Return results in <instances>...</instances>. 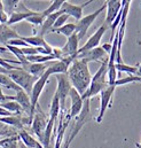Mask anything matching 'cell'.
<instances>
[{
    "mask_svg": "<svg viewBox=\"0 0 141 148\" xmlns=\"http://www.w3.org/2000/svg\"><path fill=\"white\" fill-rule=\"evenodd\" d=\"M67 76L70 80L71 86L80 95H83L86 92L92 80V75L90 73L87 63L78 59H75L72 61L70 67L68 68Z\"/></svg>",
    "mask_w": 141,
    "mask_h": 148,
    "instance_id": "obj_1",
    "label": "cell"
},
{
    "mask_svg": "<svg viewBox=\"0 0 141 148\" xmlns=\"http://www.w3.org/2000/svg\"><path fill=\"white\" fill-rule=\"evenodd\" d=\"M107 73H108V60L103 61L101 67L98 69V71L92 76L91 84L86 92L81 95L83 101L86 99H91L97 94H100L105 88H107L108 85V78H107Z\"/></svg>",
    "mask_w": 141,
    "mask_h": 148,
    "instance_id": "obj_2",
    "label": "cell"
},
{
    "mask_svg": "<svg viewBox=\"0 0 141 148\" xmlns=\"http://www.w3.org/2000/svg\"><path fill=\"white\" fill-rule=\"evenodd\" d=\"M7 76L18 86L21 87L24 92H27L30 97V93H31V90L35 85V83L37 82V77L32 76V75L28 74L27 71H24L23 69L21 68H16V69H13V70H9L7 71Z\"/></svg>",
    "mask_w": 141,
    "mask_h": 148,
    "instance_id": "obj_3",
    "label": "cell"
},
{
    "mask_svg": "<svg viewBox=\"0 0 141 148\" xmlns=\"http://www.w3.org/2000/svg\"><path fill=\"white\" fill-rule=\"evenodd\" d=\"M91 119V111H90V99H86L84 100V103H83V108L79 112V115L77 117H75V122H73V125H72V129H71V132L69 134V138L67 139V141L64 144H68L70 145L72 143V140L77 137V134L80 132V130L83 129V126Z\"/></svg>",
    "mask_w": 141,
    "mask_h": 148,
    "instance_id": "obj_4",
    "label": "cell"
},
{
    "mask_svg": "<svg viewBox=\"0 0 141 148\" xmlns=\"http://www.w3.org/2000/svg\"><path fill=\"white\" fill-rule=\"evenodd\" d=\"M105 9H106V3L102 5V6H101L99 9H97L95 12H93V13L86 15V16H83L79 21H77V23H75V24H76V31H75V34L77 35V37H78L79 40H81L83 38L85 37V35L87 34L90 27L94 23V21L97 20V17H98V16L100 15V13H102Z\"/></svg>",
    "mask_w": 141,
    "mask_h": 148,
    "instance_id": "obj_5",
    "label": "cell"
},
{
    "mask_svg": "<svg viewBox=\"0 0 141 148\" xmlns=\"http://www.w3.org/2000/svg\"><path fill=\"white\" fill-rule=\"evenodd\" d=\"M55 76H56V80H57V88H56L55 94L59 98L61 109L63 110L66 101H67V98L69 97V92L72 88V86H71V83L67 74H59L55 75Z\"/></svg>",
    "mask_w": 141,
    "mask_h": 148,
    "instance_id": "obj_6",
    "label": "cell"
},
{
    "mask_svg": "<svg viewBox=\"0 0 141 148\" xmlns=\"http://www.w3.org/2000/svg\"><path fill=\"white\" fill-rule=\"evenodd\" d=\"M38 111H36L32 118V123H31V130L35 133L36 136L38 137V141H41V138L44 136V132L46 130L47 123H48V116L41 110L38 106Z\"/></svg>",
    "mask_w": 141,
    "mask_h": 148,
    "instance_id": "obj_7",
    "label": "cell"
},
{
    "mask_svg": "<svg viewBox=\"0 0 141 148\" xmlns=\"http://www.w3.org/2000/svg\"><path fill=\"white\" fill-rule=\"evenodd\" d=\"M49 77H51V75L48 74L47 71H45V74L37 79V82L35 83V85H34V87L31 90L30 101H31V109H32L34 114L36 112V108L38 106V100H39V98H40V95H41V93H42V91H44Z\"/></svg>",
    "mask_w": 141,
    "mask_h": 148,
    "instance_id": "obj_8",
    "label": "cell"
},
{
    "mask_svg": "<svg viewBox=\"0 0 141 148\" xmlns=\"http://www.w3.org/2000/svg\"><path fill=\"white\" fill-rule=\"evenodd\" d=\"M115 90H116L115 86H108L107 88H105L100 93V109H99V114H98V116L95 118L97 123L100 124L102 122L107 109L109 107H111V99H112V95H114Z\"/></svg>",
    "mask_w": 141,
    "mask_h": 148,
    "instance_id": "obj_9",
    "label": "cell"
},
{
    "mask_svg": "<svg viewBox=\"0 0 141 148\" xmlns=\"http://www.w3.org/2000/svg\"><path fill=\"white\" fill-rule=\"evenodd\" d=\"M7 100H12V101H15L17 102L22 110L24 114H27V116H29L31 119L34 118V112H32V109H31V101H30V97L27 92H24L23 90H20L16 92L15 95H7Z\"/></svg>",
    "mask_w": 141,
    "mask_h": 148,
    "instance_id": "obj_10",
    "label": "cell"
},
{
    "mask_svg": "<svg viewBox=\"0 0 141 148\" xmlns=\"http://www.w3.org/2000/svg\"><path fill=\"white\" fill-rule=\"evenodd\" d=\"M78 60L84 61L85 63H90V62H98V61H106L108 60V54L102 49V47H95L93 49H90L87 52H83L77 54Z\"/></svg>",
    "mask_w": 141,
    "mask_h": 148,
    "instance_id": "obj_11",
    "label": "cell"
},
{
    "mask_svg": "<svg viewBox=\"0 0 141 148\" xmlns=\"http://www.w3.org/2000/svg\"><path fill=\"white\" fill-rule=\"evenodd\" d=\"M107 8V14H106V20H105V25L109 29L112 24V22L115 21V18L117 17L118 13L122 9L123 2L120 0H108L105 2Z\"/></svg>",
    "mask_w": 141,
    "mask_h": 148,
    "instance_id": "obj_12",
    "label": "cell"
},
{
    "mask_svg": "<svg viewBox=\"0 0 141 148\" xmlns=\"http://www.w3.org/2000/svg\"><path fill=\"white\" fill-rule=\"evenodd\" d=\"M107 30H108V28H107L105 24H102L91 37L88 38V40H87L80 48H78V53H77V54L83 53V52H87V51L93 49V48H95V47H99V44H100V41H101V39L103 37V35L106 34Z\"/></svg>",
    "mask_w": 141,
    "mask_h": 148,
    "instance_id": "obj_13",
    "label": "cell"
},
{
    "mask_svg": "<svg viewBox=\"0 0 141 148\" xmlns=\"http://www.w3.org/2000/svg\"><path fill=\"white\" fill-rule=\"evenodd\" d=\"M92 1H86L85 3L83 5H73L69 1H63L62 6H61V9L60 12L62 14H67L68 16H72L73 18H76L77 21H79L81 17H83V10H84V7H86L88 3H91Z\"/></svg>",
    "mask_w": 141,
    "mask_h": 148,
    "instance_id": "obj_14",
    "label": "cell"
},
{
    "mask_svg": "<svg viewBox=\"0 0 141 148\" xmlns=\"http://www.w3.org/2000/svg\"><path fill=\"white\" fill-rule=\"evenodd\" d=\"M78 44H79V39L77 37L76 34H73L72 36L68 38L67 42L64 44L63 47L60 48L61 51V60L62 59H67V58H77V53H78Z\"/></svg>",
    "mask_w": 141,
    "mask_h": 148,
    "instance_id": "obj_15",
    "label": "cell"
},
{
    "mask_svg": "<svg viewBox=\"0 0 141 148\" xmlns=\"http://www.w3.org/2000/svg\"><path fill=\"white\" fill-rule=\"evenodd\" d=\"M69 98H70L71 100V107L70 110H69V116L72 119V118H75V117H77L79 115V112H80L81 108H83L84 101L81 99V95L73 87L71 88L70 92H69Z\"/></svg>",
    "mask_w": 141,
    "mask_h": 148,
    "instance_id": "obj_16",
    "label": "cell"
},
{
    "mask_svg": "<svg viewBox=\"0 0 141 148\" xmlns=\"http://www.w3.org/2000/svg\"><path fill=\"white\" fill-rule=\"evenodd\" d=\"M48 66H49V62H47V63H31V62H27L24 64H21V69H23L28 74L39 78V77H41L42 75L45 74V71H46Z\"/></svg>",
    "mask_w": 141,
    "mask_h": 148,
    "instance_id": "obj_17",
    "label": "cell"
},
{
    "mask_svg": "<svg viewBox=\"0 0 141 148\" xmlns=\"http://www.w3.org/2000/svg\"><path fill=\"white\" fill-rule=\"evenodd\" d=\"M60 15H62V13H61L60 10L56 12V13H53V14L48 15V16L45 18V21L42 22L41 28H40V30H39V32H38L37 35L40 36V37H45L47 34H49V32L52 31V29H53V25H54L55 21L57 20V17H59Z\"/></svg>",
    "mask_w": 141,
    "mask_h": 148,
    "instance_id": "obj_18",
    "label": "cell"
},
{
    "mask_svg": "<svg viewBox=\"0 0 141 148\" xmlns=\"http://www.w3.org/2000/svg\"><path fill=\"white\" fill-rule=\"evenodd\" d=\"M18 38H21V36L15 29H12L6 24H0V45H7L9 40Z\"/></svg>",
    "mask_w": 141,
    "mask_h": 148,
    "instance_id": "obj_19",
    "label": "cell"
},
{
    "mask_svg": "<svg viewBox=\"0 0 141 148\" xmlns=\"http://www.w3.org/2000/svg\"><path fill=\"white\" fill-rule=\"evenodd\" d=\"M18 139H20V141L25 146V147L28 148H36L37 147V145L39 144V141L34 138L27 130H24V129H22V130H20L18 131Z\"/></svg>",
    "mask_w": 141,
    "mask_h": 148,
    "instance_id": "obj_20",
    "label": "cell"
},
{
    "mask_svg": "<svg viewBox=\"0 0 141 148\" xmlns=\"http://www.w3.org/2000/svg\"><path fill=\"white\" fill-rule=\"evenodd\" d=\"M36 13H37V12H34V10H29V12H27V13H17V12H14L13 14L9 15L6 25L10 27V25H13V24H15V23H18V22H21V21H25V20L29 18L30 16L35 15Z\"/></svg>",
    "mask_w": 141,
    "mask_h": 148,
    "instance_id": "obj_21",
    "label": "cell"
},
{
    "mask_svg": "<svg viewBox=\"0 0 141 148\" xmlns=\"http://www.w3.org/2000/svg\"><path fill=\"white\" fill-rule=\"evenodd\" d=\"M21 39L24 40L29 46L31 47H45V48H48L51 45L47 44V41L45 40L44 37H40L38 35H35V36H29V37H23L21 36Z\"/></svg>",
    "mask_w": 141,
    "mask_h": 148,
    "instance_id": "obj_22",
    "label": "cell"
},
{
    "mask_svg": "<svg viewBox=\"0 0 141 148\" xmlns=\"http://www.w3.org/2000/svg\"><path fill=\"white\" fill-rule=\"evenodd\" d=\"M0 107L3 108L5 110L9 111L13 115H22V112H23L21 106L17 102L12 101V100H7V101H3V102H0Z\"/></svg>",
    "mask_w": 141,
    "mask_h": 148,
    "instance_id": "obj_23",
    "label": "cell"
},
{
    "mask_svg": "<svg viewBox=\"0 0 141 148\" xmlns=\"http://www.w3.org/2000/svg\"><path fill=\"white\" fill-rule=\"evenodd\" d=\"M61 112V106H60V100L59 98L56 97V94H54L53 97V100H52V103H51V108H49V116H48V119L51 121H56L59 115Z\"/></svg>",
    "mask_w": 141,
    "mask_h": 148,
    "instance_id": "obj_24",
    "label": "cell"
},
{
    "mask_svg": "<svg viewBox=\"0 0 141 148\" xmlns=\"http://www.w3.org/2000/svg\"><path fill=\"white\" fill-rule=\"evenodd\" d=\"M136 82H141V76H139V75H127L126 77L117 78L114 86L115 87L123 86V85H126V84H130V83H136Z\"/></svg>",
    "mask_w": 141,
    "mask_h": 148,
    "instance_id": "obj_25",
    "label": "cell"
},
{
    "mask_svg": "<svg viewBox=\"0 0 141 148\" xmlns=\"http://www.w3.org/2000/svg\"><path fill=\"white\" fill-rule=\"evenodd\" d=\"M76 31V24L75 23H66L64 25H62L61 28L54 30L53 32L55 34H60V35H63L67 38H69L70 36H72Z\"/></svg>",
    "mask_w": 141,
    "mask_h": 148,
    "instance_id": "obj_26",
    "label": "cell"
},
{
    "mask_svg": "<svg viewBox=\"0 0 141 148\" xmlns=\"http://www.w3.org/2000/svg\"><path fill=\"white\" fill-rule=\"evenodd\" d=\"M62 3H63V0H54V1H52L51 6H49L48 8H46L44 12H41V14H42V15H44V17L46 18L48 15H51V14H53V13L59 12V10L61 9Z\"/></svg>",
    "mask_w": 141,
    "mask_h": 148,
    "instance_id": "obj_27",
    "label": "cell"
},
{
    "mask_svg": "<svg viewBox=\"0 0 141 148\" xmlns=\"http://www.w3.org/2000/svg\"><path fill=\"white\" fill-rule=\"evenodd\" d=\"M20 0H5L2 1V5H3V12L9 16L10 14H13L17 7V3H18Z\"/></svg>",
    "mask_w": 141,
    "mask_h": 148,
    "instance_id": "obj_28",
    "label": "cell"
},
{
    "mask_svg": "<svg viewBox=\"0 0 141 148\" xmlns=\"http://www.w3.org/2000/svg\"><path fill=\"white\" fill-rule=\"evenodd\" d=\"M115 68H116L117 73H127L129 75H138V67L126 66L125 63H123V64H115Z\"/></svg>",
    "mask_w": 141,
    "mask_h": 148,
    "instance_id": "obj_29",
    "label": "cell"
},
{
    "mask_svg": "<svg viewBox=\"0 0 141 148\" xmlns=\"http://www.w3.org/2000/svg\"><path fill=\"white\" fill-rule=\"evenodd\" d=\"M25 21L29 22V23H31V24H34V25H41L42 22L45 21V17H44V15L41 14V12H37L35 15L30 16V17L27 18Z\"/></svg>",
    "mask_w": 141,
    "mask_h": 148,
    "instance_id": "obj_30",
    "label": "cell"
},
{
    "mask_svg": "<svg viewBox=\"0 0 141 148\" xmlns=\"http://www.w3.org/2000/svg\"><path fill=\"white\" fill-rule=\"evenodd\" d=\"M68 18H69V16H68L67 14H62V15H60V16L57 17V20L55 21V23H54L53 29H52V31H51V32H53L54 30H56V29L61 28L62 25H64V24H66V22L68 21Z\"/></svg>",
    "mask_w": 141,
    "mask_h": 148,
    "instance_id": "obj_31",
    "label": "cell"
},
{
    "mask_svg": "<svg viewBox=\"0 0 141 148\" xmlns=\"http://www.w3.org/2000/svg\"><path fill=\"white\" fill-rule=\"evenodd\" d=\"M7 45H10V46H15V47H22V48H24V47H30L24 40H22L21 38H18V39H13V40H9L8 41V44Z\"/></svg>",
    "mask_w": 141,
    "mask_h": 148,
    "instance_id": "obj_32",
    "label": "cell"
},
{
    "mask_svg": "<svg viewBox=\"0 0 141 148\" xmlns=\"http://www.w3.org/2000/svg\"><path fill=\"white\" fill-rule=\"evenodd\" d=\"M21 51H22V53L25 55V56H31V55H36V54H38V52H37V48L36 47H24V48H21Z\"/></svg>",
    "mask_w": 141,
    "mask_h": 148,
    "instance_id": "obj_33",
    "label": "cell"
},
{
    "mask_svg": "<svg viewBox=\"0 0 141 148\" xmlns=\"http://www.w3.org/2000/svg\"><path fill=\"white\" fill-rule=\"evenodd\" d=\"M8 15L5 13V12H1L0 13V24H6L7 21H8Z\"/></svg>",
    "mask_w": 141,
    "mask_h": 148,
    "instance_id": "obj_34",
    "label": "cell"
},
{
    "mask_svg": "<svg viewBox=\"0 0 141 148\" xmlns=\"http://www.w3.org/2000/svg\"><path fill=\"white\" fill-rule=\"evenodd\" d=\"M111 41H112V40H111ZM101 47H102V49L106 52L107 54L109 55V53H110V51H111V42H106V44H103Z\"/></svg>",
    "mask_w": 141,
    "mask_h": 148,
    "instance_id": "obj_35",
    "label": "cell"
},
{
    "mask_svg": "<svg viewBox=\"0 0 141 148\" xmlns=\"http://www.w3.org/2000/svg\"><path fill=\"white\" fill-rule=\"evenodd\" d=\"M13 114H10L9 111L5 110L3 108L0 107V117H7V116H12Z\"/></svg>",
    "mask_w": 141,
    "mask_h": 148,
    "instance_id": "obj_36",
    "label": "cell"
},
{
    "mask_svg": "<svg viewBox=\"0 0 141 148\" xmlns=\"http://www.w3.org/2000/svg\"><path fill=\"white\" fill-rule=\"evenodd\" d=\"M3 101H7V95L2 93V88L0 87V102H3Z\"/></svg>",
    "mask_w": 141,
    "mask_h": 148,
    "instance_id": "obj_37",
    "label": "cell"
},
{
    "mask_svg": "<svg viewBox=\"0 0 141 148\" xmlns=\"http://www.w3.org/2000/svg\"><path fill=\"white\" fill-rule=\"evenodd\" d=\"M3 12V5H2V1L0 0V13Z\"/></svg>",
    "mask_w": 141,
    "mask_h": 148,
    "instance_id": "obj_38",
    "label": "cell"
},
{
    "mask_svg": "<svg viewBox=\"0 0 141 148\" xmlns=\"http://www.w3.org/2000/svg\"><path fill=\"white\" fill-rule=\"evenodd\" d=\"M138 75L141 76V63L139 64V67H138Z\"/></svg>",
    "mask_w": 141,
    "mask_h": 148,
    "instance_id": "obj_39",
    "label": "cell"
},
{
    "mask_svg": "<svg viewBox=\"0 0 141 148\" xmlns=\"http://www.w3.org/2000/svg\"><path fill=\"white\" fill-rule=\"evenodd\" d=\"M69 146H70V145H68V144H64V145H63V147H62V148H69Z\"/></svg>",
    "mask_w": 141,
    "mask_h": 148,
    "instance_id": "obj_40",
    "label": "cell"
},
{
    "mask_svg": "<svg viewBox=\"0 0 141 148\" xmlns=\"http://www.w3.org/2000/svg\"><path fill=\"white\" fill-rule=\"evenodd\" d=\"M136 147H137V148H141V145H140V144H138V143H136Z\"/></svg>",
    "mask_w": 141,
    "mask_h": 148,
    "instance_id": "obj_41",
    "label": "cell"
},
{
    "mask_svg": "<svg viewBox=\"0 0 141 148\" xmlns=\"http://www.w3.org/2000/svg\"><path fill=\"white\" fill-rule=\"evenodd\" d=\"M36 148H44L42 147V146H41V144H40V143H39V144H38V145H37V147Z\"/></svg>",
    "mask_w": 141,
    "mask_h": 148,
    "instance_id": "obj_42",
    "label": "cell"
}]
</instances>
